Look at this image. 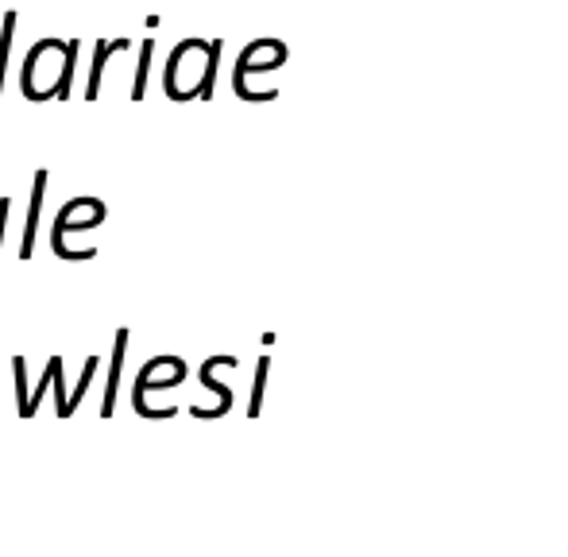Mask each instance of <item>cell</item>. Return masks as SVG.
Instances as JSON below:
<instances>
[{
	"label": "cell",
	"mask_w": 568,
	"mask_h": 557,
	"mask_svg": "<svg viewBox=\"0 0 568 557\" xmlns=\"http://www.w3.org/2000/svg\"><path fill=\"white\" fill-rule=\"evenodd\" d=\"M8 210H12V205H8V198H4V202H0V244H4V229H8Z\"/></svg>",
	"instance_id": "cell-11"
},
{
	"label": "cell",
	"mask_w": 568,
	"mask_h": 557,
	"mask_svg": "<svg viewBox=\"0 0 568 557\" xmlns=\"http://www.w3.org/2000/svg\"><path fill=\"white\" fill-rule=\"evenodd\" d=\"M182 379H186V364H182L179 356H159V361L143 364V372L135 376V387H132L135 415L143 411V399H148V392H166V387H179Z\"/></svg>",
	"instance_id": "cell-4"
},
{
	"label": "cell",
	"mask_w": 568,
	"mask_h": 557,
	"mask_svg": "<svg viewBox=\"0 0 568 557\" xmlns=\"http://www.w3.org/2000/svg\"><path fill=\"white\" fill-rule=\"evenodd\" d=\"M124 356H128V330H120L116 348H113V372H109V387H105V403H101V418H113V411H116V387H120V372H124Z\"/></svg>",
	"instance_id": "cell-8"
},
{
	"label": "cell",
	"mask_w": 568,
	"mask_h": 557,
	"mask_svg": "<svg viewBox=\"0 0 568 557\" xmlns=\"http://www.w3.org/2000/svg\"><path fill=\"white\" fill-rule=\"evenodd\" d=\"M128 39H98V51H93V67H90V85H85V98L98 101L101 93V78H105V67L113 54H124L128 51Z\"/></svg>",
	"instance_id": "cell-7"
},
{
	"label": "cell",
	"mask_w": 568,
	"mask_h": 557,
	"mask_svg": "<svg viewBox=\"0 0 568 557\" xmlns=\"http://www.w3.org/2000/svg\"><path fill=\"white\" fill-rule=\"evenodd\" d=\"M217 59H221V43H205V39H186V43H179L171 51V59H166L163 93L171 101L210 98Z\"/></svg>",
	"instance_id": "cell-2"
},
{
	"label": "cell",
	"mask_w": 568,
	"mask_h": 557,
	"mask_svg": "<svg viewBox=\"0 0 568 557\" xmlns=\"http://www.w3.org/2000/svg\"><path fill=\"white\" fill-rule=\"evenodd\" d=\"M51 174L36 171V186H31V205H28V225H23V241H20V260L36 256V233H39V213H43V194Z\"/></svg>",
	"instance_id": "cell-6"
},
{
	"label": "cell",
	"mask_w": 568,
	"mask_h": 557,
	"mask_svg": "<svg viewBox=\"0 0 568 557\" xmlns=\"http://www.w3.org/2000/svg\"><path fill=\"white\" fill-rule=\"evenodd\" d=\"M74 62H78V39L62 43V39H39L23 59L20 90L28 101H51L70 98L74 85Z\"/></svg>",
	"instance_id": "cell-1"
},
{
	"label": "cell",
	"mask_w": 568,
	"mask_h": 557,
	"mask_svg": "<svg viewBox=\"0 0 568 557\" xmlns=\"http://www.w3.org/2000/svg\"><path fill=\"white\" fill-rule=\"evenodd\" d=\"M47 387H54L59 392V418H74V407H70V395H67V384H62V356H51L47 361V372L43 379L36 384V392H23L20 395V418H31L39 411V403H43V392Z\"/></svg>",
	"instance_id": "cell-5"
},
{
	"label": "cell",
	"mask_w": 568,
	"mask_h": 557,
	"mask_svg": "<svg viewBox=\"0 0 568 557\" xmlns=\"http://www.w3.org/2000/svg\"><path fill=\"white\" fill-rule=\"evenodd\" d=\"M16 23H20V16H16V12H4V28H0V98H4V74H8V59H12Z\"/></svg>",
	"instance_id": "cell-10"
},
{
	"label": "cell",
	"mask_w": 568,
	"mask_h": 557,
	"mask_svg": "<svg viewBox=\"0 0 568 557\" xmlns=\"http://www.w3.org/2000/svg\"><path fill=\"white\" fill-rule=\"evenodd\" d=\"M105 225V202L98 198H74L59 210L54 217V233H51V249L54 256H67V236L70 233H90V229H101Z\"/></svg>",
	"instance_id": "cell-3"
},
{
	"label": "cell",
	"mask_w": 568,
	"mask_h": 557,
	"mask_svg": "<svg viewBox=\"0 0 568 557\" xmlns=\"http://www.w3.org/2000/svg\"><path fill=\"white\" fill-rule=\"evenodd\" d=\"M151 59H155V43L143 39L140 43V62H135V82H132V101L148 98V74H151Z\"/></svg>",
	"instance_id": "cell-9"
}]
</instances>
